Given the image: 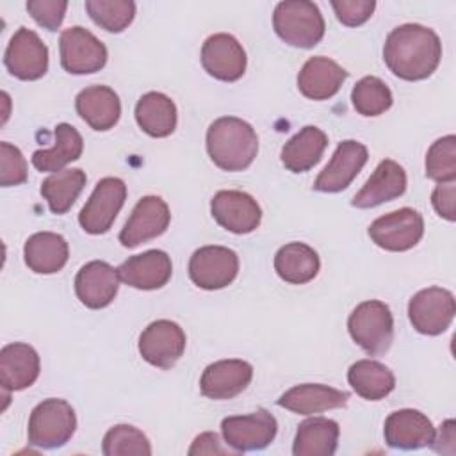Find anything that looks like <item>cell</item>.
<instances>
[{"label": "cell", "mask_w": 456, "mask_h": 456, "mask_svg": "<svg viewBox=\"0 0 456 456\" xmlns=\"http://www.w3.org/2000/svg\"><path fill=\"white\" fill-rule=\"evenodd\" d=\"M125 200H126V185L121 178H116V176L102 178L78 214V223L84 228V232L91 235H100L109 232Z\"/></svg>", "instance_id": "obj_8"}, {"label": "cell", "mask_w": 456, "mask_h": 456, "mask_svg": "<svg viewBox=\"0 0 456 456\" xmlns=\"http://www.w3.org/2000/svg\"><path fill=\"white\" fill-rule=\"evenodd\" d=\"M212 217L232 233H251L258 228L262 210L253 196L242 191H219L210 201Z\"/></svg>", "instance_id": "obj_15"}, {"label": "cell", "mask_w": 456, "mask_h": 456, "mask_svg": "<svg viewBox=\"0 0 456 456\" xmlns=\"http://www.w3.org/2000/svg\"><path fill=\"white\" fill-rule=\"evenodd\" d=\"M273 27L281 41L297 48H312L324 36V18L308 0H285L274 7Z\"/></svg>", "instance_id": "obj_3"}, {"label": "cell", "mask_w": 456, "mask_h": 456, "mask_svg": "<svg viewBox=\"0 0 456 456\" xmlns=\"http://www.w3.org/2000/svg\"><path fill=\"white\" fill-rule=\"evenodd\" d=\"M383 435L390 447L411 451L429 445L435 438V428L422 411L404 408L387 417Z\"/></svg>", "instance_id": "obj_21"}, {"label": "cell", "mask_w": 456, "mask_h": 456, "mask_svg": "<svg viewBox=\"0 0 456 456\" xmlns=\"http://www.w3.org/2000/svg\"><path fill=\"white\" fill-rule=\"evenodd\" d=\"M326 146L328 135L321 128L306 125L283 144L280 159L289 171L305 173L321 160Z\"/></svg>", "instance_id": "obj_28"}, {"label": "cell", "mask_w": 456, "mask_h": 456, "mask_svg": "<svg viewBox=\"0 0 456 456\" xmlns=\"http://www.w3.org/2000/svg\"><path fill=\"white\" fill-rule=\"evenodd\" d=\"M422 235L424 219L410 207L379 216L369 226L370 240L387 251H408L419 244Z\"/></svg>", "instance_id": "obj_6"}, {"label": "cell", "mask_w": 456, "mask_h": 456, "mask_svg": "<svg viewBox=\"0 0 456 456\" xmlns=\"http://www.w3.org/2000/svg\"><path fill=\"white\" fill-rule=\"evenodd\" d=\"M25 264L37 274L59 273L69 256L68 242L53 232H37L30 235L23 246Z\"/></svg>", "instance_id": "obj_27"}, {"label": "cell", "mask_w": 456, "mask_h": 456, "mask_svg": "<svg viewBox=\"0 0 456 456\" xmlns=\"http://www.w3.org/2000/svg\"><path fill=\"white\" fill-rule=\"evenodd\" d=\"M426 176L431 180H456V137L445 135L436 139L426 155Z\"/></svg>", "instance_id": "obj_38"}, {"label": "cell", "mask_w": 456, "mask_h": 456, "mask_svg": "<svg viewBox=\"0 0 456 456\" xmlns=\"http://www.w3.org/2000/svg\"><path fill=\"white\" fill-rule=\"evenodd\" d=\"M406 191V173L392 159L378 164L365 185L353 196L351 205L356 208H372L385 201L403 196Z\"/></svg>", "instance_id": "obj_22"}, {"label": "cell", "mask_w": 456, "mask_h": 456, "mask_svg": "<svg viewBox=\"0 0 456 456\" xmlns=\"http://www.w3.org/2000/svg\"><path fill=\"white\" fill-rule=\"evenodd\" d=\"M226 451L219 445V436L216 433H201L194 438L189 454H224Z\"/></svg>", "instance_id": "obj_43"}, {"label": "cell", "mask_w": 456, "mask_h": 456, "mask_svg": "<svg viewBox=\"0 0 456 456\" xmlns=\"http://www.w3.org/2000/svg\"><path fill=\"white\" fill-rule=\"evenodd\" d=\"M369 159L367 148L353 139L342 141L328 166L319 173L314 189L319 192H340L356 178Z\"/></svg>", "instance_id": "obj_17"}, {"label": "cell", "mask_w": 456, "mask_h": 456, "mask_svg": "<svg viewBox=\"0 0 456 456\" xmlns=\"http://www.w3.org/2000/svg\"><path fill=\"white\" fill-rule=\"evenodd\" d=\"M78 116L98 132L110 130L121 116V102L114 89L107 86H91L78 93L75 100Z\"/></svg>", "instance_id": "obj_26"}, {"label": "cell", "mask_w": 456, "mask_h": 456, "mask_svg": "<svg viewBox=\"0 0 456 456\" xmlns=\"http://www.w3.org/2000/svg\"><path fill=\"white\" fill-rule=\"evenodd\" d=\"M456 314V301L451 290L428 287L419 290L408 303V317L413 328L422 335L444 333Z\"/></svg>", "instance_id": "obj_7"}, {"label": "cell", "mask_w": 456, "mask_h": 456, "mask_svg": "<svg viewBox=\"0 0 456 456\" xmlns=\"http://www.w3.org/2000/svg\"><path fill=\"white\" fill-rule=\"evenodd\" d=\"M119 280L139 290H155L164 287L173 274V264L166 251L148 249L134 255L118 267Z\"/></svg>", "instance_id": "obj_20"}, {"label": "cell", "mask_w": 456, "mask_h": 456, "mask_svg": "<svg viewBox=\"0 0 456 456\" xmlns=\"http://www.w3.org/2000/svg\"><path fill=\"white\" fill-rule=\"evenodd\" d=\"M59 52L62 68L73 75L96 73L107 62L105 45L93 32L78 25L62 30Z\"/></svg>", "instance_id": "obj_9"}, {"label": "cell", "mask_w": 456, "mask_h": 456, "mask_svg": "<svg viewBox=\"0 0 456 456\" xmlns=\"http://www.w3.org/2000/svg\"><path fill=\"white\" fill-rule=\"evenodd\" d=\"M239 273V256L224 246H203L189 260V276L200 289L219 290L228 287Z\"/></svg>", "instance_id": "obj_10"}, {"label": "cell", "mask_w": 456, "mask_h": 456, "mask_svg": "<svg viewBox=\"0 0 456 456\" xmlns=\"http://www.w3.org/2000/svg\"><path fill=\"white\" fill-rule=\"evenodd\" d=\"M119 289V274L110 264L93 260L80 267L75 276V292L82 305L93 310L105 308L112 303Z\"/></svg>", "instance_id": "obj_18"}, {"label": "cell", "mask_w": 456, "mask_h": 456, "mask_svg": "<svg viewBox=\"0 0 456 456\" xmlns=\"http://www.w3.org/2000/svg\"><path fill=\"white\" fill-rule=\"evenodd\" d=\"M39 376V354L23 342H12L0 351V383L4 392L23 390Z\"/></svg>", "instance_id": "obj_23"}, {"label": "cell", "mask_w": 456, "mask_h": 456, "mask_svg": "<svg viewBox=\"0 0 456 456\" xmlns=\"http://www.w3.org/2000/svg\"><path fill=\"white\" fill-rule=\"evenodd\" d=\"M351 102L362 116H379L392 107V91L378 77H363L351 91Z\"/></svg>", "instance_id": "obj_35"}, {"label": "cell", "mask_w": 456, "mask_h": 456, "mask_svg": "<svg viewBox=\"0 0 456 456\" xmlns=\"http://www.w3.org/2000/svg\"><path fill=\"white\" fill-rule=\"evenodd\" d=\"M135 121L151 137H167L176 128V105L164 93L150 91L135 105Z\"/></svg>", "instance_id": "obj_31"}, {"label": "cell", "mask_w": 456, "mask_h": 456, "mask_svg": "<svg viewBox=\"0 0 456 456\" xmlns=\"http://www.w3.org/2000/svg\"><path fill=\"white\" fill-rule=\"evenodd\" d=\"M68 2L64 0H28L27 11L46 30H57L64 20Z\"/></svg>", "instance_id": "obj_40"}, {"label": "cell", "mask_w": 456, "mask_h": 456, "mask_svg": "<svg viewBox=\"0 0 456 456\" xmlns=\"http://www.w3.org/2000/svg\"><path fill=\"white\" fill-rule=\"evenodd\" d=\"M347 330L367 354L387 353L394 340V319L388 305L378 299L360 303L347 319Z\"/></svg>", "instance_id": "obj_4"}, {"label": "cell", "mask_w": 456, "mask_h": 456, "mask_svg": "<svg viewBox=\"0 0 456 456\" xmlns=\"http://www.w3.org/2000/svg\"><path fill=\"white\" fill-rule=\"evenodd\" d=\"M253 367L251 363L237 358L219 360L210 365L201 374L200 390L205 397L223 401L239 395L251 383Z\"/></svg>", "instance_id": "obj_19"}, {"label": "cell", "mask_w": 456, "mask_h": 456, "mask_svg": "<svg viewBox=\"0 0 456 456\" xmlns=\"http://www.w3.org/2000/svg\"><path fill=\"white\" fill-rule=\"evenodd\" d=\"M102 451L105 456H150L151 445L137 428L118 424L105 433Z\"/></svg>", "instance_id": "obj_37"}, {"label": "cell", "mask_w": 456, "mask_h": 456, "mask_svg": "<svg viewBox=\"0 0 456 456\" xmlns=\"http://www.w3.org/2000/svg\"><path fill=\"white\" fill-rule=\"evenodd\" d=\"M207 151L212 162L224 171H242L258 153V137L249 123L224 116L207 130Z\"/></svg>", "instance_id": "obj_2"}, {"label": "cell", "mask_w": 456, "mask_h": 456, "mask_svg": "<svg viewBox=\"0 0 456 456\" xmlns=\"http://www.w3.org/2000/svg\"><path fill=\"white\" fill-rule=\"evenodd\" d=\"M431 203L436 214L447 221L456 219V182H442L431 194Z\"/></svg>", "instance_id": "obj_42"}, {"label": "cell", "mask_w": 456, "mask_h": 456, "mask_svg": "<svg viewBox=\"0 0 456 456\" xmlns=\"http://www.w3.org/2000/svg\"><path fill=\"white\" fill-rule=\"evenodd\" d=\"M319 267V255L305 242H289L281 246L274 255L276 274L292 285L312 281L317 276Z\"/></svg>", "instance_id": "obj_29"}, {"label": "cell", "mask_w": 456, "mask_h": 456, "mask_svg": "<svg viewBox=\"0 0 456 456\" xmlns=\"http://www.w3.org/2000/svg\"><path fill=\"white\" fill-rule=\"evenodd\" d=\"M84 141L75 126L69 123H59L55 126V144L48 150H37L32 153V164L37 171L57 173L82 155Z\"/></svg>", "instance_id": "obj_32"}, {"label": "cell", "mask_w": 456, "mask_h": 456, "mask_svg": "<svg viewBox=\"0 0 456 456\" xmlns=\"http://www.w3.org/2000/svg\"><path fill=\"white\" fill-rule=\"evenodd\" d=\"M4 64L20 80H37L48 69V48L34 30L21 27L9 39Z\"/></svg>", "instance_id": "obj_12"}, {"label": "cell", "mask_w": 456, "mask_h": 456, "mask_svg": "<svg viewBox=\"0 0 456 456\" xmlns=\"http://www.w3.org/2000/svg\"><path fill=\"white\" fill-rule=\"evenodd\" d=\"M347 381L351 388L367 401H379L395 387L392 370L376 360L354 362L347 370Z\"/></svg>", "instance_id": "obj_33"}, {"label": "cell", "mask_w": 456, "mask_h": 456, "mask_svg": "<svg viewBox=\"0 0 456 456\" xmlns=\"http://www.w3.org/2000/svg\"><path fill=\"white\" fill-rule=\"evenodd\" d=\"M276 431V419L264 408L249 415L226 417L221 422L224 442L237 452L265 449L274 440Z\"/></svg>", "instance_id": "obj_11"}, {"label": "cell", "mask_w": 456, "mask_h": 456, "mask_svg": "<svg viewBox=\"0 0 456 456\" xmlns=\"http://www.w3.org/2000/svg\"><path fill=\"white\" fill-rule=\"evenodd\" d=\"M383 59L395 77L410 82L424 80L440 64L442 43L435 30L419 23H404L387 36Z\"/></svg>", "instance_id": "obj_1"}, {"label": "cell", "mask_w": 456, "mask_h": 456, "mask_svg": "<svg viewBox=\"0 0 456 456\" xmlns=\"http://www.w3.org/2000/svg\"><path fill=\"white\" fill-rule=\"evenodd\" d=\"M331 7L337 20L346 27L363 25L374 12V0H333Z\"/></svg>", "instance_id": "obj_41"}, {"label": "cell", "mask_w": 456, "mask_h": 456, "mask_svg": "<svg viewBox=\"0 0 456 456\" xmlns=\"http://www.w3.org/2000/svg\"><path fill=\"white\" fill-rule=\"evenodd\" d=\"M86 11L91 20L107 32H123L135 16L132 0H86Z\"/></svg>", "instance_id": "obj_36"}, {"label": "cell", "mask_w": 456, "mask_h": 456, "mask_svg": "<svg viewBox=\"0 0 456 456\" xmlns=\"http://www.w3.org/2000/svg\"><path fill=\"white\" fill-rule=\"evenodd\" d=\"M205 71L223 82H235L246 71V52L232 34H214L201 46Z\"/></svg>", "instance_id": "obj_16"}, {"label": "cell", "mask_w": 456, "mask_h": 456, "mask_svg": "<svg viewBox=\"0 0 456 456\" xmlns=\"http://www.w3.org/2000/svg\"><path fill=\"white\" fill-rule=\"evenodd\" d=\"M185 351L183 330L167 319L148 324L139 337V353L153 367H173Z\"/></svg>", "instance_id": "obj_13"}, {"label": "cell", "mask_w": 456, "mask_h": 456, "mask_svg": "<svg viewBox=\"0 0 456 456\" xmlns=\"http://www.w3.org/2000/svg\"><path fill=\"white\" fill-rule=\"evenodd\" d=\"M86 173L78 167L52 173L41 183V196L53 214H66L86 185Z\"/></svg>", "instance_id": "obj_34"}, {"label": "cell", "mask_w": 456, "mask_h": 456, "mask_svg": "<svg viewBox=\"0 0 456 456\" xmlns=\"http://www.w3.org/2000/svg\"><path fill=\"white\" fill-rule=\"evenodd\" d=\"M171 221L169 207L160 196L141 198L123 230L119 232V242L125 248H135L141 242H148L162 235Z\"/></svg>", "instance_id": "obj_14"}, {"label": "cell", "mask_w": 456, "mask_h": 456, "mask_svg": "<svg viewBox=\"0 0 456 456\" xmlns=\"http://www.w3.org/2000/svg\"><path fill=\"white\" fill-rule=\"evenodd\" d=\"M77 417L64 399H45L28 419V444L39 449H55L64 445L75 433Z\"/></svg>", "instance_id": "obj_5"}, {"label": "cell", "mask_w": 456, "mask_h": 456, "mask_svg": "<svg viewBox=\"0 0 456 456\" xmlns=\"http://www.w3.org/2000/svg\"><path fill=\"white\" fill-rule=\"evenodd\" d=\"M346 78L347 71L342 66L328 57L317 55L303 64L297 75V89L310 100H328L338 93Z\"/></svg>", "instance_id": "obj_25"}, {"label": "cell", "mask_w": 456, "mask_h": 456, "mask_svg": "<svg viewBox=\"0 0 456 456\" xmlns=\"http://www.w3.org/2000/svg\"><path fill=\"white\" fill-rule=\"evenodd\" d=\"M27 180V160L20 148L11 142H0V185H20Z\"/></svg>", "instance_id": "obj_39"}, {"label": "cell", "mask_w": 456, "mask_h": 456, "mask_svg": "<svg viewBox=\"0 0 456 456\" xmlns=\"http://www.w3.org/2000/svg\"><path fill=\"white\" fill-rule=\"evenodd\" d=\"M340 428L326 417H312L297 426L294 456H331L337 451Z\"/></svg>", "instance_id": "obj_30"}, {"label": "cell", "mask_w": 456, "mask_h": 456, "mask_svg": "<svg viewBox=\"0 0 456 456\" xmlns=\"http://www.w3.org/2000/svg\"><path fill=\"white\" fill-rule=\"evenodd\" d=\"M349 394L321 383H305L289 388L280 395L278 404L292 413L314 415L347 404Z\"/></svg>", "instance_id": "obj_24"}]
</instances>
